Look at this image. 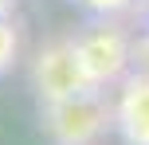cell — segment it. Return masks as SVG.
I'll use <instances>...</instances> for the list:
<instances>
[{"label": "cell", "mask_w": 149, "mask_h": 145, "mask_svg": "<svg viewBox=\"0 0 149 145\" xmlns=\"http://www.w3.org/2000/svg\"><path fill=\"white\" fill-rule=\"evenodd\" d=\"M126 133H130L134 145H149V78H134V83H130Z\"/></svg>", "instance_id": "obj_1"}]
</instances>
